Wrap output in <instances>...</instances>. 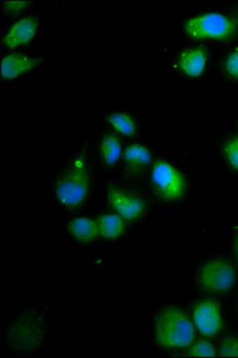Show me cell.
Returning <instances> with one entry per match:
<instances>
[{
  "label": "cell",
  "mask_w": 238,
  "mask_h": 358,
  "mask_svg": "<svg viewBox=\"0 0 238 358\" xmlns=\"http://www.w3.org/2000/svg\"><path fill=\"white\" fill-rule=\"evenodd\" d=\"M38 64L40 60L37 57L20 53L6 54L1 59V64H0L1 77L6 80H13L16 78L21 77L22 74L36 69Z\"/></svg>",
  "instance_id": "cell-9"
},
{
  "label": "cell",
  "mask_w": 238,
  "mask_h": 358,
  "mask_svg": "<svg viewBox=\"0 0 238 358\" xmlns=\"http://www.w3.org/2000/svg\"><path fill=\"white\" fill-rule=\"evenodd\" d=\"M70 232L77 241L82 243H91L96 241L99 236V227L97 220L91 217L80 216L71 221Z\"/></svg>",
  "instance_id": "cell-11"
},
{
  "label": "cell",
  "mask_w": 238,
  "mask_h": 358,
  "mask_svg": "<svg viewBox=\"0 0 238 358\" xmlns=\"http://www.w3.org/2000/svg\"><path fill=\"white\" fill-rule=\"evenodd\" d=\"M90 192V173L84 159L78 158L59 178L55 196L66 207L76 208L87 201Z\"/></svg>",
  "instance_id": "cell-2"
},
{
  "label": "cell",
  "mask_w": 238,
  "mask_h": 358,
  "mask_svg": "<svg viewBox=\"0 0 238 358\" xmlns=\"http://www.w3.org/2000/svg\"><path fill=\"white\" fill-rule=\"evenodd\" d=\"M108 122L120 134L125 136H133L136 133V123L134 118L126 113H113L108 115Z\"/></svg>",
  "instance_id": "cell-15"
},
{
  "label": "cell",
  "mask_w": 238,
  "mask_h": 358,
  "mask_svg": "<svg viewBox=\"0 0 238 358\" xmlns=\"http://www.w3.org/2000/svg\"><path fill=\"white\" fill-rule=\"evenodd\" d=\"M185 31L197 40L229 41L237 34V25L231 18L219 13H207L189 18Z\"/></svg>",
  "instance_id": "cell-3"
},
{
  "label": "cell",
  "mask_w": 238,
  "mask_h": 358,
  "mask_svg": "<svg viewBox=\"0 0 238 358\" xmlns=\"http://www.w3.org/2000/svg\"><path fill=\"white\" fill-rule=\"evenodd\" d=\"M38 21L36 17L27 16L15 22L4 35L3 42L8 48L28 45L36 35Z\"/></svg>",
  "instance_id": "cell-8"
},
{
  "label": "cell",
  "mask_w": 238,
  "mask_h": 358,
  "mask_svg": "<svg viewBox=\"0 0 238 358\" xmlns=\"http://www.w3.org/2000/svg\"><path fill=\"white\" fill-rule=\"evenodd\" d=\"M188 355L189 356H197V357H214L216 356V349L211 343L199 341V342L190 344Z\"/></svg>",
  "instance_id": "cell-16"
},
{
  "label": "cell",
  "mask_w": 238,
  "mask_h": 358,
  "mask_svg": "<svg viewBox=\"0 0 238 358\" xmlns=\"http://www.w3.org/2000/svg\"><path fill=\"white\" fill-rule=\"evenodd\" d=\"M224 157L232 169L238 170V138H232L224 145Z\"/></svg>",
  "instance_id": "cell-17"
},
{
  "label": "cell",
  "mask_w": 238,
  "mask_h": 358,
  "mask_svg": "<svg viewBox=\"0 0 238 358\" xmlns=\"http://www.w3.org/2000/svg\"><path fill=\"white\" fill-rule=\"evenodd\" d=\"M234 256L237 258L238 261V233L236 238H234Z\"/></svg>",
  "instance_id": "cell-21"
},
{
  "label": "cell",
  "mask_w": 238,
  "mask_h": 358,
  "mask_svg": "<svg viewBox=\"0 0 238 358\" xmlns=\"http://www.w3.org/2000/svg\"><path fill=\"white\" fill-rule=\"evenodd\" d=\"M193 320L194 325L200 334L214 337L220 332L223 327L220 307L212 300L199 302L194 308Z\"/></svg>",
  "instance_id": "cell-6"
},
{
  "label": "cell",
  "mask_w": 238,
  "mask_h": 358,
  "mask_svg": "<svg viewBox=\"0 0 238 358\" xmlns=\"http://www.w3.org/2000/svg\"><path fill=\"white\" fill-rule=\"evenodd\" d=\"M152 185L157 194L167 201H177L186 192V179L173 164L165 160L157 162L151 172Z\"/></svg>",
  "instance_id": "cell-4"
},
{
  "label": "cell",
  "mask_w": 238,
  "mask_h": 358,
  "mask_svg": "<svg viewBox=\"0 0 238 358\" xmlns=\"http://www.w3.org/2000/svg\"><path fill=\"white\" fill-rule=\"evenodd\" d=\"M123 158L131 169H141L151 163V153L146 147L139 143H133L123 152Z\"/></svg>",
  "instance_id": "cell-14"
},
{
  "label": "cell",
  "mask_w": 238,
  "mask_h": 358,
  "mask_svg": "<svg viewBox=\"0 0 238 358\" xmlns=\"http://www.w3.org/2000/svg\"><path fill=\"white\" fill-rule=\"evenodd\" d=\"M99 153H101L103 163L107 164L109 166L115 165L122 155V146H121L119 138L113 134L103 136L101 145H99Z\"/></svg>",
  "instance_id": "cell-13"
},
{
  "label": "cell",
  "mask_w": 238,
  "mask_h": 358,
  "mask_svg": "<svg viewBox=\"0 0 238 358\" xmlns=\"http://www.w3.org/2000/svg\"><path fill=\"white\" fill-rule=\"evenodd\" d=\"M223 357H238V338L229 337L224 339L220 345Z\"/></svg>",
  "instance_id": "cell-18"
},
{
  "label": "cell",
  "mask_w": 238,
  "mask_h": 358,
  "mask_svg": "<svg viewBox=\"0 0 238 358\" xmlns=\"http://www.w3.org/2000/svg\"><path fill=\"white\" fill-rule=\"evenodd\" d=\"M209 53L204 48H188L182 50L177 57V66L187 77H200L205 72Z\"/></svg>",
  "instance_id": "cell-10"
},
{
  "label": "cell",
  "mask_w": 238,
  "mask_h": 358,
  "mask_svg": "<svg viewBox=\"0 0 238 358\" xmlns=\"http://www.w3.org/2000/svg\"><path fill=\"white\" fill-rule=\"evenodd\" d=\"M155 337L165 349H185L194 341V325L182 310L167 308L158 315Z\"/></svg>",
  "instance_id": "cell-1"
},
{
  "label": "cell",
  "mask_w": 238,
  "mask_h": 358,
  "mask_svg": "<svg viewBox=\"0 0 238 358\" xmlns=\"http://www.w3.org/2000/svg\"><path fill=\"white\" fill-rule=\"evenodd\" d=\"M199 283L211 293L223 294L232 289L236 283V270L224 259H211L199 271Z\"/></svg>",
  "instance_id": "cell-5"
},
{
  "label": "cell",
  "mask_w": 238,
  "mask_h": 358,
  "mask_svg": "<svg viewBox=\"0 0 238 358\" xmlns=\"http://www.w3.org/2000/svg\"><path fill=\"white\" fill-rule=\"evenodd\" d=\"M225 72L229 74L231 78L238 79V49L234 50L232 53L229 54V57L225 60Z\"/></svg>",
  "instance_id": "cell-19"
},
{
  "label": "cell",
  "mask_w": 238,
  "mask_h": 358,
  "mask_svg": "<svg viewBox=\"0 0 238 358\" xmlns=\"http://www.w3.org/2000/svg\"><path fill=\"white\" fill-rule=\"evenodd\" d=\"M108 200L111 207L126 221L139 220L146 210L144 200L136 196L128 195L116 187H109Z\"/></svg>",
  "instance_id": "cell-7"
},
{
  "label": "cell",
  "mask_w": 238,
  "mask_h": 358,
  "mask_svg": "<svg viewBox=\"0 0 238 358\" xmlns=\"http://www.w3.org/2000/svg\"><path fill=\"white\" fill-rule=\"evenodd\" d=\"M125 219L119 214H106L99 216L97 224L99 227V236L107 241H115L122 236L126 229Z\"/></svg>",
  "instance_id": "cell-12"
},
{
  "label": "cell",
  "mask_w": 238,
  "mask_h": 358,
  "mask_svg": "<svg viewBox=\"0 0 238 358\" xmlns=\"http://www.w3.org/2000/svg\"><path fill=\"white\" fill-rule=\"evenodd\" d=\"M29 3L24 0H6L4 1V8L8 13H21L24 8H28Z\"/></svg>",
  "instance_id": "cell-20"
}]
</instances>
